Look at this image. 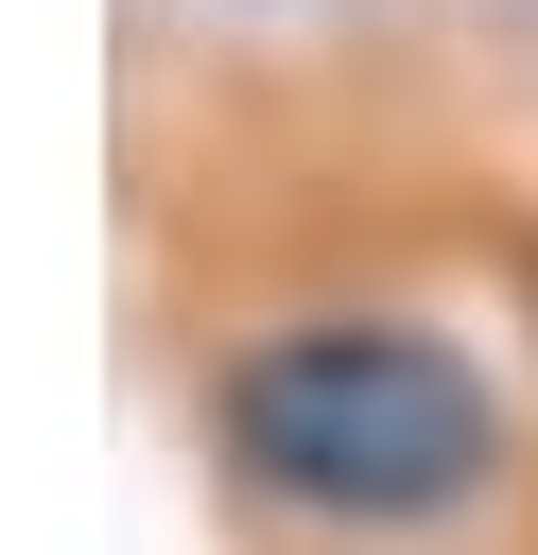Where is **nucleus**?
I'll use <instances>...</instances> for the list:
<instances>
[{
	"mask_svg": "<svg viewBox=\"0 0 538 555\" xmlns=\"http://www.w3.org/2000/svg\"><path fill=\"white\" fill-rule=\"evenodd\" d=\"M208 451L330 538H434L503 486V382L417 312H295L208 364Z\"/></svg>",
	"mask_w": 538,
	"mask_h": 555,
	"instance_id": "1",
	"label": "nucleus"
}]
</instances>
